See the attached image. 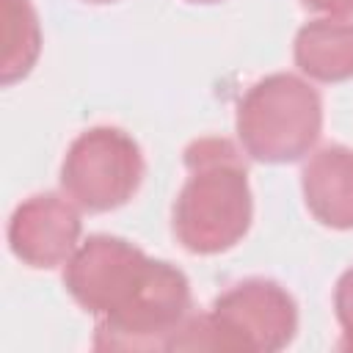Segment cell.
Returning a JSON list of instances; mask_svg holds the SVG:
<instances>
[{"instance_id":"cell-1","label":"cell","mask_w":353,"mask_h":353,"mask_svg":"<svg viewBox=\"0 0 353 353\" xmlns=\"http://www.w3.org/2000/svg\"><path fill=\"white\" fill-rule=\"evenodd\" d=\"M188 179L174 199L171 229L190 254H223L251 229L254 196L248 168L226 138H196L182 152Z\"/></svg>"},{"instance_id":"cell-2","label":"cell","mask_w":353,"mask_h":353,"mask_svg":"<svg viewBox=\"0 0 353 353\" xmlns=\"http://www.w3.org/2000/svg\"><path fill=\"white\" fill-rule=\"evenodd\" d=\"M298 334V303L273 279H243L221 292L207 314H190L168 350L276 353Z\"/></svg>"},{"instance_id":"cell-3","label":"cell","mask_w":353,"mask_h":353,"mask_svg":"<svg viewBox=\"0 0 353 353\" xmlns=\"http://www.w3.org/2000/svg\"><path fill=\"white\" fill-rule=\"evenodd\" d=\"M234 130L248 157L259 163H295L320 141L323 99L298 74H268L240 99Z\"/></svg>"},{"instance_id":"cell-4","label":"cell","mask_w":353,"mask_h":353,"mask_svg":"<svg viewBox=\"0 0 353 353\" xmlns=\"http://www.w3.org/2000/svg\"><path fill=\"white\" fill-rule=\"evenodd\" d=\"M188 276L165 262L149 259L132 295L99 317L94 347L99 350H168L176 331L193 314Z\"/></svg>"},{"instance_id":"cell-5","label":"cell","mask_w":353,"mask_h":353,"mask_svg":"<svg viewBox=\"0 0 353 353\" xmlns=\"http://www.w3.org/2000/svg\"><path fill=\"white\" fill-rule=\"evenodd\" d=\"M146 174L143 152L132 135L119 127H91L80 132L61 163L63 193L88 212L124 207Z\"/></svg>"},{"instance_id":"cell-6","label":"cell","mask_w":353,"mask_h":353,"mask_svg":"<svg viewBox=\"0 0 353 353\" xmlns=\"http://www.w3.org/2000/svg\"><path fill=\"white\" fill-rule=\"evenodd\" d=\"M149 256L124 237L91 234L66 262V292L91 314L116 312L138 287Z\"/></svg>"},{"instance_id":"cell-7","label":"cell","mask_w":353,"mask_h":353,"mask_svg":"<svg viewBox=\"0 0 353 353\" xmlns=\"http://www.w3.org/2000/svg\"><path fill=\"white\" fill-rule=\"evenodd\" d=\"M80 232L83 221L72 201L58 193H36L11 212L8 248L22 265L50 270L69 262L77 251Z\"/></svg>"},{"instance_id":"cell-8","label":"cell","mask_w":353,"mask_h":353,"mask_svg":"<svg viewBox=\"0 0 353 353\" xmlns=\"http://www.w3.org/2000/svg\"><path fill=\"white\" fill-rule=\"evenodd\" d=\"M303 201L314 221L331 229H353V149L328 143L301 171Z\"/></svg>"},{"instance_id":"cell-9","label":"cell","mask_w":353,"mask_h":353,"mask_svg":"<svg viewBox=\"0 0 353 353\" xmlns=\"http://www.w3.org/2000/svg\"><path fill=\"white\" fill-rule=\"evenodd\" d=\"M295 66L320 83H345L353 77V22L331 17L309 19L295 33Z\"/></svg>"},{"instance_id":"cell-10","label":"cell","mask_w":353,"mask_h":353,"mask_svg":"<svg viewBox=\"0 0 353 353\" xmlns=\"http://www.w3.org/2000/svg\"><path fill=\"white\" fill-rule=\"evenodd\" d=\"M3 8V61L0 83L14 85L28 77L41 52V25L30 0H0Z\"/></svg>"},{"instance_id":"cell-11","label":"cell","mask_w":353,"mask_h":353,"mask_svg":"<svg viewBox=\"0 0 353 353\" xmlns=\"http://www.w3.org/2000/svg\"><path fill=\"white\" fill-rule=\"evenodd\" d=\"M334 312L342 325V350H353V268H347L334 287Z\"/></svg>"},{"instance_id":"cell-12","label":"cell","mask_w":353,"mask_h":353,"mask_svg":"<svg viewBox=\"0 0 353 353\" xmlns=\"http://www.w3.org/2000/svg\"><path fill=\"white\" fill-rule=\"evenodd\" d=\"M301 3L328 17H353V0H301Z\"/></svg>"},{"instance_id":"cell-13","label":"cell","mask_w":353,"mask_h":353,"mask_svg":"<svg viewBox=\"0 0 353 353\" xmlns=\"http://www.w3.org/2000/svg\"><path fill=\"white\" fill-rule=\"evenodd\" d=\"M188 3H221V0H188Z\"/></svg>"},{"instance_id":"cell-14","label":"cell","mask_w":353,"mask_h":353,"mask_svg":"<svg viewBox=\"0 0 353 353\" xmlns=\"http://www.w3.org/2000/svg\"><path fill=\"white\" fill-rule=\"evenodd\" d=\"M85 3H116V0H85Z\"/></svg>"}]
</instances>
